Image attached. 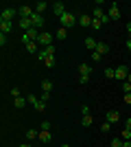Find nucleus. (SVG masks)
<instances>
[{
    "label": "nucleus",
    "mask_w": 131,
    "mask_h": 147,
    "mask_svg": "<svg viewBox=\"0 0 131 147\" xmlns=\"http://www.w3.org/2000/svg\"><path fill=\"white\" fill-rule=\"evenodd\" d=\"M79 75H81V77H79V81H81V84H87V81H90V77H92V66H90V64H85V61H83V64H79Z\"/></svg>",
    "instance_id": "nucleus-1"
},
{
    "label": "nucleus",
    "mask_w": 131,
    "mask_h": 147,
    "mask_svg": "<svg viewBox=\"0 0 131 147\" xmlns=\"http://www.w3.org/2000/svg\"><path fill=\"white\" fill-rule=\"evenodd\" d=\"M74 22H76V20H74V13H70V11H66L61 18H59V24H61L63 29H70V26H74Z\"/></svg>",
    "instance_id": "nucleus-2"
},
{
    "label": "nucleus",
    "mask_w": 131,
    "mask_h": 147,
    "mask_svg": "<svg viewBox=\"0 0 131 147\" xmlns=\"http://www.w3.org/2000/svg\"><path fill=\"white\" fill-rule=\"evenodd\" d=\"M37 44L39 46H44V49H48V46H53V35H50L48 31H42L37 37Z\"/></svg>",
    "instance_id": "nucleus-3"
},
{
    "label": "nucleus",
    "mask_w": 131,
    "mask_h": 147,
    "mask_svg": "<svg viewBox=\"0 0 131 147\" xmlns=\"http://www.w3.org/2000/svg\"><path fill=\"white\" fill-rule=\"evenodd\" d=\"M29 103H31V105H33V108H35L37 112H44V110H46V101L37 99L35 94H29Z\"/></svg>",
    "instance_id": "nucleus-4"
},
{
    "label": "nucleus",
    "mask_w": 131,
    "mask_h": 147,
    "mask_svg": "<svg viewBox=\"0 0 131 147\" xmlns=\"http://www.w3.org/2000/svg\"><path fill=\"white\" fill-rule=\"evenodd\" d=\"M31 22H33V29H37V31L46 24V20H44L42 13H33V16H31Z\"/></svg>",
    "instance_id": "nucleus-5"
},
{
    "label": "nucleus",
    "mask_w": 131,
    "mask_h": 147,
    "mask_svg": "<svg viewBox=\"0 0 131 147\" xmlns=\"http://www.w3.org/2000/svg\"><path fill=\"white\" fill-rule=\"evenodd\" d=\"M50 55H55V44H53V46H48V49H42V51L37 53V57H39V59H44V61L48 59Z\"/></svg>",
    "instance_id": "nucleus-6"
},
{
    "label": "nucleus",
    "mask_w": 131,
    "mask_h": 147,
    "mask_svg": "<svg viewBox=\"0 0 131 147\" xmlns=\"http://www.w3.org/2000/svg\"><path fill=\"white\" fill-rule=\"evenodd\" d=\"M50 7H53V11H55L57 18H61L63 13H66V5H63V2H53Z\"/></svg>",
    "instance_id": "nucleus-7"
},
{
    "label": "nucleus",
    "mask_w": 131,
    "mask_h": 147,
    "mask_svg": "<svg viewBox=\"0 0 131 147\" xmlns=\"http://www.w3.org/2000/svg\"><path fill=\"white\" fill-rule=\"evenodd\" d=\"M33 13H35L33 7H20V9H18V16H20V18H31Z\"/></svg>",
    "instance_id": "nucleus-8"
},
{
    "label": "nucleus",
    "mask_w": 131,
    "mask_h": 147,
    "mask_svg": "<svg viewBox=\"0 0 131 147\" xmlns=\"http://www.w3.org/2000/svg\"><path fill=\"white\" fill-rule=\"evenodd\" d=\"M15 13H18L15 9H5V11L0 13V22H2V20H9V22H11V20L15 18Z\"/></svg>",
    "instance_id": "nucleus-9"
},
{
    "label": "nucleus",
    "mask_w": 131,
    "mask_h": 147,
    "mask_svg": "<svg viewBox=\"0 0 131 147\" xmlns=\"http://www.w3.org/2000/svg\"><path fill=\"white\" fill-rule=\"evenodd\" d=\"M127 77H129V73H127V66H118V68H116V79L127 81Z\"/></svg>",
    "instance_id": "nucleus-10"
},
{
    "label": "nucleus",
    "mask_w": 131,
    "mask_h": 147,
    "mask_svg": "<svg viewBox=\"0 0 131 147\" xmlns=\"http://www.w3.org/2000/svg\"><path fill=\"white\" fill-rule=\"evenodd\" d=\"M109 20H120V9H118V5H112L109 7Z\"/></svg>",
    "instance_id": "nucleus-11"
},
{
    "label": "nucleus",
    "mask_w": 131,
    "mask_h": 147,
    "mask_svg": "<svg viewBox=\"0 0 131 147\" xmlns=\"http://www.w3.org/2000/svg\"><path fill=\"white\" fill-rule=\"evenodd\" d=\"M37 138L42 143H50V141H53V134H50L48 129H39V136H37Z\"/></svg>",
    "instance_id": "nucleus-12"
},
{
    "label": "nucleus",
    "mask_w": 131,
    "mask_h": 147,
    "mask_svg": "<svg viewBox=\"0 0 131 147\" xmlns=\"http://www.w3.org/2000/svg\"><path fill=\"white\" fill-rule=\"evenodd\" d=\"M92 16H87V13H83V16H79V24L81 26H92Z\"/></svg>",
    "instance_id": "nucleus-13"
},
{
    "label": "nucleus",
    "mask_w": 131,
    "mask_h": 147,
    "mask_svg": "<svg viewBox=\"0 0 131 147\" xmlns=\"http://www.w3.org/2000/svg\"><path fill=\"white\" fill-rule=\"evenodd\" d=\"M13 22H9V20H2L0 22V33H5V35H9V31H11Z\"/></svg>",
    "instance_id": "nucleus-14"
},
{
    "label": "nucleus",
    "mask_w": 131,
    "mask_h": 147,
    "mask_svg": "<svg viewBox=\"0 0 131 147\" xmlns=\"http://www.w3.org/2000/svg\"><path fill=\"white\" fill-rule=\"evenodd\" d=\"M98 46V40H94V37H85V49L87 51H96Z\"/></svg>",
    "instance_id": "nucleus-15"
},
{
    "label": "nucleus",
    "mask_w": 131,
    "mask_h": 147,
    "mask_svg": "<svg viewBox=\"0 0 131 147\" xmlns=\"http://www.w3.org/2000/svg\"><path fill=\"white\" fill-rule=\"evenodd\" d=\"M107 121L114 125V123H118V121H120V114H118V112H114V110H109V112H107Z\"/></svg>",
    "instance_id": "nucleus-16"
},
{
    "label": "nucleus",
    "mask_w": 131,
    "mask_h": 147,
    "mask_svg": "<svg viewBox=\"0 0 131 147\" xmlns=\"http://www.w3.org/2000/svg\"><path fill=\"white\" fill-rule=\"evenodd\" d=\"M20 26L24 29V33H26L29 29H33V22H31V18H20Z\"/></svg>",
    "instance_id": "nucleus-17"
},
{
    "label": "nucleus",
    "mask_w": 131,
    "mask_h": 147,
    "mask_svg": "<svg viewBox=\"0 0 131 147\" xmlns=\"http://www.w3.org/2000/svg\"><path fill=\"white\" fill-rule=\"evenodd\" d=\"M50 90H53V81H50V79H44L42 81V92H44V94H50Z\"/></svg>",
    "instance_id": "nucleus-18"
},
{
    "label": "nucleus",
    "mask_w": 131,
    "mask_h": 147,
    "mask_svg": "<svg viewBox=\"0 0 131 147\" xmlns=\"http://www.w3.org/2000/svg\"><path fill=\"white\" fill-rule=\"evenodd\" d=\"M48 2H44V0H39V2H37V5H35V13H44V11H46V9H48Z\"/></svg>",
    "instance_id": "nucleus-19"
},
{
    "label": "nucleus",
    "mask_w": 131,
    "mask_h": 147,
    "mask_svg": "<svg viewBox=\"0 0 131 147\" xmlns=\"http://www.w3.org/2000/svg\"><path fill=\"white\" fill-rule=\"evenodd\" d=\"M96 51H98L100 55H107V53H109V44H105V42H98V46H96Z\"/></svg>",
    "instance_id": "nucleus-20"
},
{
    "label": "nucleus",
    "mask_w": 131,
    "mask_h": 147,
    "mask_svg": "<svg viewBox=\"0 0 131 147\" xmlns=\"http://www.w3.org/2000/svg\"><path fill=\"white\" fill-rule=\"evenodd\" d=\"M66 37H68V29L59 26V29H57V40H66Z\"/></svg>",
    "instance_id": "nucleus-21"
},
{
    "label": "nucleus",
    "mask_w": 131,
    "mask_h": 147,
    "mask_svg": "<svg viewBox=\"0 0 131 147\" xmlns=\"http://www.w3.org/2000/svg\"><path fill=\"white\" fill-rule=\"evenodd\" d=\"M83 127H90V125H92L94 123V119H92V114H83Z\"/></svg>",
    "instance_id": "nucleus-22"
},
{
    "label": "nucleus",
    "mask_w": 131,
    "mask_h": 147,
    "mask_svg": "<svg viewBox=\"0 0 131 147\" xmlns=\"http://www.w3.org/2000/svg\"><path fill=\"white\" fill-rule=\"evenodd\" d=\"M37 136H39V132H37V129H26V138H29V141L37 138Z\"/></svg>",
    "instance_id": "nucleus-23"
},
{
    "label": "nucleus",
    "mask_w": 131,
    "mask_h": 147,
    "mask_svg": "<svg viewBox=\"0 0 131 147\" xmlns=\"http://www.w3.org/2000/svg\"><path fill=\"white\" fill-rule=\"evenodd\" d=\"M92 16H94V20H100V22H103V18H105V13L100 11L98 7H96V9H94V13H92Z\"/></svg>",
    "instance_id": "nucleus-24"
},
{
    "label": "nucleus",
    "mask_w": 131,
    "mask_h": 147,
    "mask_svg": "<svg viewBox=\"0 0 131 147\" xmlns=\"http://www.w3.org/2000/svg\"><path fill=\"white\" fill-rule=\"evenodd\" d=\"M26 51H29V53H39L37 51V42H29L26 44Z\"/></svg>",
    "instance_id": "nucleus-25"
},
{
    "label": "nucleus",
    "mask_w": 131,
    "mask_h": 147,
    "mask_svg": "<svg viewBox=\"0 0 131 147\" xmlns=\"http://www.w3.org/2000/svg\"><path fill=\"white\" fill-rule=\"evenodd\" d=\"M13 103H15V108H20V110H22L26 101H24V99H22V97H15V99H13Z\"/></svg>",
    "instance_id": "nucleus-26"
},
{
    "label": "nucleus",
    "mask_w": 131,
    "mask_h": 147,
    "mask_svg": "<svg viewBox=\"0 0 131 147\" xmlns=\"http://www.w3.org/2000/svg\"><path fill=\"white\" fill-rule=\"evenodd\" d=\"M105 77H109V79H116V68H105Z\"/></svg>",
    "instance_id": "nucleus-27"
},
{
    "label": "nucleus",
    "mask_w": 131,
    "mask_h": 147,
    "mask_svg": "<svg viewBox=\"0 0 131 147\" xmlns=\"http://www.w3.org/2000/svg\"><path fill=\"white\" fill-rule=\"evenodd\" d=\"M120 138H122V141H131V129H122V132H120Z\"/></svg>",
    "instance_id": "nucleus-28"
},
{
    "label": "nucleus",
    "mask_w": 131,
    "mask_h": 147,
    "mask_svg": "<svg viewBox=\"0 0 131 147\" xmlns=\"http://www.w3.org/2000/svg\"><path fill=\"white\" fill-rule=\"evenodd\" d=\"M103 59V55H100L98 51H92V61H100Z\"/></svg>",
    "instance_id": "nucleus-29"
},
{
    "label": "nucleus",
    "mask_w": 131,
    "mask_h": 147,
    "mask_svg": "<svg viewBox=\"0 0 131 147\" xmlns=\"http://www.w3.org/2000/svg\"><path fill=\"white\" fill-rule=\"evenodd\" d=\"M122 90H125V94H131V84L129 81H122Z\"/></svg>",
    "instance_id": "nucleus-30"
},
{
    "label": "nucleus",
    "mask_w": 131,
    "mask_h": 147,
    "mask_svg": "<svg viewBox=\"0 0 131 147\" xmlns=\"http://www.w3.org/2000/svg\"><path fill=\"white\" fill-rule=\"evenodd\" d=\"M109 129H112V123L109 121H105L103 125H100V132H109Z\"/></svg>",
    "instance_id": "nucleus-31"
},
{
    "label": "nucleus",
    "mask_w": 131,
    "mask_h": 147,
    "mask_svg": "<svg viewBox=\"0 0 131 147\" xmlns=\"http://www.w3.org/2000/svg\"><path fill=\"white\" fill-rule=\"evenodd\" d=\"M44 64H46V66H48V68H53V66H55V55H50L48 59L44 61Z\"/></svg>",
    "instance_id": "nucleus-32"
},
{
    "label": "nucleus",
    "mask_w": 131,
    "mask_h": 147,
    "mask_svg": "<svg viewBox=\"0 0 131 147\" xmlns=\"http://www.w3.org/2000/svg\"><path fill=\"white\" fill-rule=\"evenodd\" d=\"M112 147H122V138H114V141H112Z\"/></svg>",
    "instance_id": "nucleus-33"
},
{
    "label": "nucleus",
    "mask_w": 131,
    "mask_h": 147,
    "mask_svg": "<svg viewBox=\"0 0 131 147\" xmlns=\"http://www.w3.org/2000/svg\"><path fill=\"white\" fill-rule=\"evenodd\" d=\"M100 26H103L100 20H92V29H100Z\"/></svg>",
    "instance_id": "nucleus-34"
},
{
    "label": "nucleus",
    "mask_w": 131,
    "mask_h": 147,
    "mask_svg": "<svg viewBox=\"0 0 131 147\" xmlns=\"http://www.w3.org/2000/svg\"><path fill=\"white\" fill-rule=\"evenodd\" d=\"M5 44H7V35H5V33H0V46H5Z\"/></svg>",
    "instance_id": "nucleus-35"
},
{
    "label": "nucleus",
    "mask_w": 131,
    "mask_h": 147,
    "mask_svg": "<svg viewBox=\"0 0 131 147\" xmlns=\"http://www.w3.org/2000/svg\"><path fill=\"white\" fill-rule=\"evenodd\" d=\"M11 94H13V99H15V97H22V94H20V90H18V88H11Z\"/></svg>",
    "instance_id": "nucleus-36"
},
{
    "label": "nucleus",
    "mask_w": 131,
    "mask_h": 147,
    "mask_svg": "<svg viewBox=\"0 0 131 147\" xmlns=\"http://www.w3.org/2000/svg\"><path fill=\"white\" fill-rule=\"evenodd\" d=\"M42 129H48V132H50V123H48V121H44V123H42Z\"/></svg>",
    "instance_id": "nucleus-37"
},
{
    "label": "nucleus",
    "mask_w": 131,
    "mask_h": 147,
    "mask_svg": "<svg viewBox=\"0 0 131 147\" xmlns=\"http://www.w3.org/2000/svg\"><path fill=\"white\" fill-rule=\"evenodd\" d=\"M125 103H127V105H131V94H125Z\"/></svg>",
    "instance_id": "nucleus-38"
},
{
    "label": "nucleus",
    "mask_w": 131,
    "mask_h": 147,
    "mask_svg": "<svg viewBox=\"0 0 131 147\" xmlns=\"http://www.w3.org/2000/svg\"><path fill=\"white\" fill-rule=\"evenodd\" d=\"M125 129H131V119H127V123H125Z\"/></svg>",
    "instance_id": "nucleus-39"
},
{
    "label": "nucleus",
    "mask_w": 131,
    "mask_h": 147,
    "mask_svg": "<svg viewBox=\"0 0 131 147\" xmlns=\"http://www.w3.org/2000/svg\"><path fill=\"white\" fill-rule=\"evenodd\" d=\"M127 33H129V40H131V22L127 24Z\"/></svg>",
    "instance_id": "nucleus-40"
},
{
    "label": "nucleus",
    "mask_w": 131,
    "mask_h": 147,
    "mask_svg": "<svg viewBox=\"0 0 131 147\" xmlns=\"http://www.w3.org/2000/svg\"><path fill=\"white\" fill-rule=\"evenodd\" d=\"M122 147H131V141H122Z\"/></svg>",
    "instance_id": "nucleus-41"
},
{
    "label": "nucleus",
    "mask_w": 131,
    "mask_h": 147,
    "mask_svg": "<svg viewBox=\"0 0 131 147\" xmlns=\"http://www.w3.org/2000/svg\"><path fill=\"white\" fill-rule=\"evenodd\" d=\"M127 49H129V51H131V40H127Z\"/></svg>",
    "instance_id": "nucleus-42"
},
{
    "label": "nucleus",
    "mask_w": 131,
    "mask_h": 147,
    "mask_svg": "<svg viewBox=\"0 0 131 147\" xmlns=\"http://www.w3.org/2000/svg\"><path fill=\"white\" fill-rule=\"evenodd\" d=\"M20 147H31V145H29V143H24V145H20Z\"/></svg>",
    "instance_id": "nucleus-43"
},
{
    "label": "nucleus",
    "mask_w": 131,
    "mask_h": 147,
    "mask_svg": "<svg viewBox=\"0 0 131 147\" xmlns=\"http://www.w3.org/2000/svg\"><path fill=\"white\" fill-rule=\"evenodd\" d=\"M127 81H129V84H131V75H129V77H127Z\"/></svg>",
    "instance_id": "nucleus-44"
},
{
    "label": "nucleus",
    "mask_w": 131,
    "mask_h": 147,
    "mask_svg": "<svg viewBox=\"0 0 131 147\" xmlns=\"http://www.w3.org/2000/svg\"><path fill=\"white\" fill-rule=\"evenodd\" d=\"M61 147H70V145H61Z\"/></svg>",
    "instance_id": "nucleus-45"
}]
</instances>
